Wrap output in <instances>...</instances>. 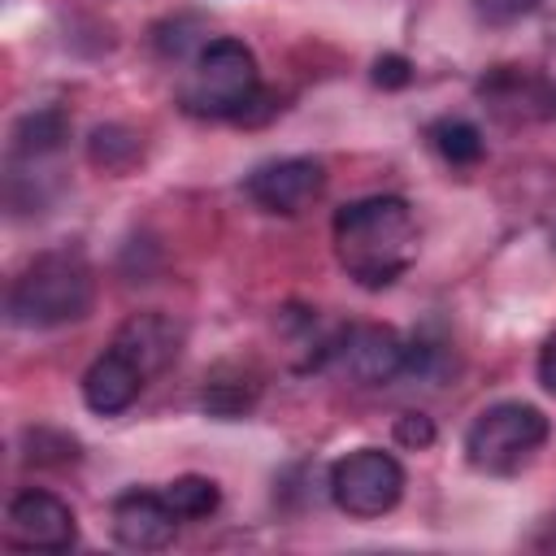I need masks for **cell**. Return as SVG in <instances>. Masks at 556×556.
Returning <instances> with one entry per match:
<instances>
[{"label": "cell", "mask_w": 556, "mask_h": 556, "mask_svg": "<svg viewBox=\"0 0 556 556\" xmlns=\"http://www.w3.org/2000/svg\"><path fill=\"white\" fill-rule=\"evenodd\" d=\"M330 243L339 269L356 287L382 291L400 282L417 261V217L400 195H361L334 208Z\"/></svg>", "instance_id": "cell-1"}, {"label": "cell", "mask_w": 556, "mask_h": 556, "mask_svg": "<svg viewBox=\"0 0 556 556\" xmlns=\"http://www.w3.org/2000/svg\"><path fill=\"white\" fill-rule=\"evenodd\" d=\"M96 304V274L78 248L39 252L4 295V313L22 330H56L83 321Z\"/></svg>", "instance_id": "cell-2"}, {"label": "cell", "mask_w": 556, "mask_h": 556, "mask_svg": "<svg viewBox=\"0 0 556 556\" xmlns=\"http://www.w3.org/2000/svg\"><path fill=\"white\" fill-rule=\"evenodd\" d=\"M261 96V70L243 39H204L178 83V109L204 122H239Z\"/></svg>", "instance_id": "cell-3"}, {"label": "cell", "mask_w": 556, "mask_h": 556, "mask_svg": "<svg viewBox=\"0 0 556 556\" xmlns=\"http://www.w3.org/2000/svg\"><path fill=\"white\" fill-rule=\"evenodd\" d=\"M552 426L547 417L526 404V400H500V404H486L469 430H465V460L478 469V473H491V478H508L517 469H526L534 460V452L547 443Z\"/></svg>", "instance_id": "cell-4"}, {"label": "cell", "mask_w": 556, "mask_h": 556, "mask_svg": "<svg viewBox=\"0 0 556 556\" xmlns=\"http://www.w3.org/2000/svg\"><path fill=\"white\" fill-rule=\"evenodd\" d=\"M330 504L356 521H374L391 513L404 495V465L382 447H356L339 456L326 473Z\"/></svg>", "instance_id": "cell-5"}, {"label": "cell", "mask_w": 556, "mask_h": 556, "mask_svg": "<svg viewBox=\"0 0 556 556\" xmlns=\"http://www.w3.org/2000/svg\"><path fill=\"white\" fill-rule=\"evenodd\" d=\"M321 369H334L356 387H387L408 374V339H400L391 326H369V321L339 326Z\"/></svg>", "instance_id": "cell-6"}, {"label": "cell", "mask_w": 556, "mask_h": 556, "mask_svg": "<svg viewBox=\"0 0 556 556\" xmlns=\"http://www.w3.org/2000/svg\"><path fill=\"white\" fill-rule=\"evenodd\" d=\"M4 543L17 552H70L78 543V517L56 491L26 486L4 508Z\"/></svg>", "instance_id": "cell-7"}, {"label": "cell", "mask_w": 556, "mask_h": 556, "mask_svg": "<svg viewBox=\"0 0 556 556\" xmlns=\"http://www.w3.org/2000/svg\"><path fill=\"white\" fill-rule=\"evenodd\" d=\"M243 191L256 208L278 213V217H295L304 208H313L326 191V165L317 156H278L256 165L243 178Z\"/></svg>", "instance_id": "cell-8"}, {"label": "cell", "mask_w": 556, "mask_h": 556, "mask_svg": "<svg viewBox=\"0 0 556 556\" xmlns=\"http://www.w3.org/2000/svg\"><path fill=\"white\" fill-rule=\"evenodd\" d=\"M178 513L169 508L165 491H143V486H130L113 500L109 508V530L122 547L130 552H161L174 543L178 534Z\"/></svg>", "instance_id": "cell-9"}, {"label": "cell", "mask_w": 556, "mask_h": 556, "mask_svg": "<svg viewBox=\"0 0 556 556\" xmlns=\"http://www.w3.org/2000/svg\"><path fill=\"white\" fill-rule=\"evenodd\" d=\"M143 382H148V374H143L126 352H117V348L109 343V348L83 369L78 391H83V404H87L96 417H117V413H126V408L139 400Z\"/></svg>", "instance_id": "cell-10"}, {"label": "cell", "mask_w": 556, "mask_h": 556, "mask_svg": "<svg viewBox=\"0 0 556 556\" xmlns=\"http://www.w3.org/2000/svg\"><path fill=\"white\" fill-rule=\"evenodd\" d=\"M113 348L126 352V356L152 378V374H161V369H169V365L178 361V352H182V330H178L165 313H135V317H126V321L117 326Z\"/></svg>", "instance_id": "cell-11"}, {"label": "cell", "mask_w": 556, "mask_h": 556, "mask_svg": "<svg viewBox=\"0 0 556 556\" xmlns=\"http://www.w3.org/2000/svg\"><path fill=\"white\" fill-rule=\"evenodd\" d=\"M65 139H70V113L56 109V104H39V109H30V113H22L13 122V130H9V161L35 169V161L61 152Z\"/></svg>", "instance_id": "cell-12"}, {"label": "cell", "mask_w": 556, "mask_h": 556, "mask_svg": "<svg viewBox=\"0 0 556 556\" xmlns=\"http://www.w3.org/2000/svg\"><path fill=\"white\" fill-rule=\"evenodd\" d=\"M261 400V378L243 365H217L204 374V387H200V408L217 421H239L256 408Z\"/></svg>", "instance_id": "cell-13"}, {"label": "cell", "mask_w": 556, "mask_h": 556, "mask_svg": "<svg viewBox=\"0 0 556 556\" xmlns=\"http://www.w3.org/2000/svg\"><path fill=\"white\" fill-rule=\"evenodd\" d=\"M426 139H430V148H434L447 165H456V169L478 165L482 152H486L482 130H478L469 117H439V122L426 126Z\"/></svg>", "instance_id": "cell-14"}, {"label": "cell", "mask_w": 556, "mask_h": 556, "mask_svg": "<svg viewBox=\"0 0 556 556\" xmlns=\"http://www.w3.org/2000/svg\"><path fill=\"white\" fill-rule=\"evenodd\" d=\"M87 156L96 169H109V174H126L135 161H139V135L109 122V126H96L91 139H87Z\"/></svg>", "instance_id": "cell-15"}, {"label": "cell", "mask_w": 556, "mask_h": 556, "mask_svg": "<svg viewBox=\"0 0 556 556\" xmlns=\"http://www.w3.org/2000/svg\"><path fill=\"white\" fill-rule=\"evenodd\" d=\"M165 500L169 508L182 517V521H200V517H213L217 504H222V486L204 473H178L174 482H165Z\"/></svg>", "instance_id": "cell-16"}, {"label": "cell", "mask_w": 556, "mask_h": 556, "mask_svg": "<svg viewBox=\"0 0 556 556\" xmlns=\"http://www.w3.org/2000/svg\"><path fill=\"white\" fill-rule=\"evenodd\" d=\"M22 443H26L22 456H26L30 465H74V460H78V439L65 434V430L35 426V430L22 434Z\"/></svg>", "instance_id": "cell-17"}, {"label": "cell", "mask_w": 556, "mask_h": 556, "mask_svg": "<svg viewBox=\"0 0 556 556\" xmlns=\"http://www.w3.org/2000/svg\"><path fill=\"white\" fill-rule=\"evenodd\" d=\"M395 443L413 447V452H426L434 443V421L426 413H400L395 417Z\"/></svg>", "instance_id": "cell-18"}, {"label": "cell", "mask_w": 556, "mask_h": 556, "mask_svg": "<svg viewBox=\"0 0 556 556\" xmlns=\"http://www.w3.org/2000/svg\"><path fill=\"white\" fill-rule=\"evenodd\" d=\"M374 83L378 87H408L413 83V65H408V56H400V52H382L378 61H374Z\"/></svg>", "instance_id": "cell-19"}, {"label": "cell", "mask_w": 556, "mask_h": 556, "mask_svg": "<svg viewBox=\"0 0 556 556\" xmlns=\"http://www.w3.org/2000/svg\"><path fill=\"white\" fill-rule=\"evenodd\" d=\"M539 0H473V9H478V17L482 22H495V26H504V22H517V17H526L530 9H534Z\"/></svg>", "instance_id": "cell-20"}, {"label": "cell", "mask_w": 556, "mask_h": 556, "mask_svg": "<svg viewBox=\"0 0 556 556\" xmlns=\"http://www.w3.org/2000/svg\"><path fill=\"white\" fill-rule=\"evenodd\" d=\"M539 382H543V391L556 400V330H552L547 343L539 348Z\"/></svg>", "instance_id": "cell-21"}]
</instances>
